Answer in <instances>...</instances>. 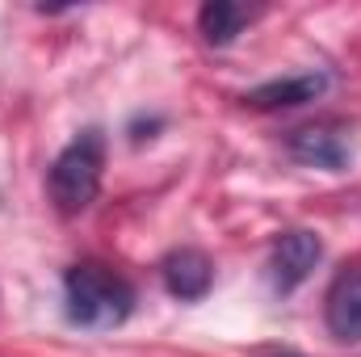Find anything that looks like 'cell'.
<instances>
[{"label": "cell", "mask_w": 361, "mask_h": 357, "mask_svg": "<svg viewBox=\"0 0 361 357\" xmlns=\"http://www.w3.org/2000/svg\"><path fill=\"white\" fill-rule=\"evenodd\" d=\"M68 320L80 328H118L135 311V290L122 273L97 261H80L63 273Z\"/></svg>", "instance_id": "cell-1"}, {"label": "cell", "mask_w": 361, "mask_h": 357, "mask_svg": "<svg viewBox=\"0 0 361 357\" xmlns=\"http://www.w3.org/2000/svg\"><path fill=\"white\" fill-rule=\"evenodd\" d=\"M101 177H105V135L97 126H89L55 156V164H51V202L63 214H80L97 202Z\"/></svg>", "instance_id": "cell-2"}, {"label": "cell", "mask_w": 361, "mask_h": 357, "mask_svg": "<svg viewBox=\"0 0 361 357\" xmlns=\"http://www.w3.org/2000/svg\"><path fill=\"white\" fill-rule=\"evenodd\" d=\"M319 257H324V244H319L315 231H302V227L281 231L277 244H273V253H269L273 290H277V294H290L294 286H302V282L311 277V269L319 265Z\"/></svg>", "instance_id": "cell-3"}, {"label": "cell", "mask_w": 361, "mask_h": 357, "mask_svg": "<svg viewBox=\"0 0 361 357\" xmlns=\"http://www.w3.org/2000/svg\"><path fill=\"white\" fill-rule=\"evenodd\" d=\"M290 156L298 164H315V169H345L349 160V131L336 122H315L290 135Z\"/></svg>", "instance_id": "cell-4"}, {"label": "cell", "mask_w": 361, "mask_h": 357, "mask_svg": "<svg viewBox=\"0 0 361 357\" xmlns=\"http://www.w3.org/2000/svg\"><path fill=\"white\" fill-rule=\"evenodd\" d=\"M324 320H328V332L345 345H357L361 341V269H345L328 298H324Z\"/></svg>", "instance_id": "cell-5"}, {"label": "cell", "mask_w": 361, "mask_h": 357, "mask_svg": "<svg viewBox=\"0 0 361 357\" xmlns=\"http://www.w3.org/2000/svg\"><path fill=\"white\" fill-rule=\"evenodd\" d=\"M160 277H164V286H169L173 298L197 303V298H206V290H210V282H214V261H210L202 248H177V253L164 257Z\"/></svg>", "instance_id": "cell-6"}, {"label": "cell", "mask_w": 361, "mask_h": 357, "mask_svg": "<svg viewBox=\"0 0 361 357\" xmlns=\"http://www.w3.org/2000/svg\"><path fill=\"white\" fill-rule=\"evenodd\" d=\"M324 89H328V76H319V72L281 76V80H269V85H261V89L244 92V105H252V109H290V105L315 101Z\"/></svg>", "instance_id": "cell-7"}, {"label": "cell", "mask_w": 361, "mask_h": 357, "mask_svg": "<svg viewBox=\"0 0 361 357\" xmlns=\"http://www.w3.org/2000/svg\"><path fill=\"white\" fill-rule=\"evenodd\" d=\"M257 17V8H248V4H235V0H210V4H202V13H197V30H202V38L210 42V47H227L235 34H244V25Z\"/></svg>", "instance_id": "cell-8"}, {"label": "cell", "mask_w": 361, "mask_h": 357, "mask_svg": "<svg viewBox=\"0 0 361 357\" xmlns=\"http://www.w3.org/2000/svg\"><path fill=\"white\" fill-rule=\"evenodd\" d=\"M277 357H294V353H277Z\"/></svg>", "instance_id": "cell-9"}]
</instances>
